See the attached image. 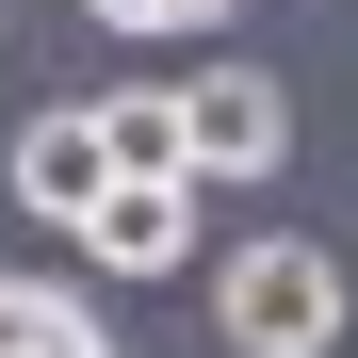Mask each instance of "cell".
I'll list each match as a JSON object with an SVG mask.
<instances>
[{"instance_id": "1", "label": "cell", "mask_w": 358, "mask_h": 358, "mask_svg": "<svg viewBox=\"0 0 358 358\" xmlns=\"http://www.w3.org/2000/svg\"><path fill=\"white\" fill-rule=\"evenodd\" d=\"M212 326H228V358H326L358 326V293H342V261L310 228H261V245L212 261Z\"/></svg>"}, {"instance_id": "2", "label": "cell", "mask_w": 358, "mask_h": 358, "mask_svg": "<svg viewBox=\"0 0 358 358\" xmlns=\"http://www.w3.org/2000/svg\"><path fill=\"white\" fill-rule=\"evenodd\" d=\"M196 212H212V179H114L82 212V261L98 277H179L196 261Z\"/></svg>"}, {"instance_id": "3", "label": "cell", "mask_w": 358, "mask_h": 358, "mask_svg": "<svg viewBox=\"0 0 358 358\" xmlns=\"http://www.w3.org/2000/svg\"><path fill=\"white\" fill-rule=\"evenodd\" d=\"M0 179H17V212H49V228H82V212L114 196V131H98V98H66V114H33V131L0 147Z\"/></svg>"}, {"instance_id": "4", "label": "cell", "mask_w": 358, "mask_h": 358, "mask_svg": "<svg viewBox=\"0 0 358 358\" xmlns=\"http://www.w3.org/2000/svg\"><path fill=\"white\" fill-rule=\"evenodd\" d=\"M179 114H196V179H277V147H293V98L261 66H196Z\"/></svg>"}, {"instance_id": "5", "label": "cell", "mask_w": 358, "mask_h": 358, "mask_svg": "<svg viewBox=\"0 0 358 358\" xmlns=\"http://www.w3.org/2000/svg\"><path fill=\"white\" fill-rule=\"evenodd\" d=\"M98 131H114V179H196V114H179V82H114Z\"/></svg>"}, {"instance_id": "6", "label": "cell", "mask_w": 358, "mask_h": 358, "mask_svg": "<svg viewBox=\"0 0 358 358\" xmlns=\"http://www.w3.org/2000/svg\"><path fill=\"white\" fill-rule=\"evenodd\" d=\"M0 358H98V310L66 277H0Z\"/></svg>"}, {"instance_id": "7", "label": "cell", "mask_w": 358, "mask_h": 358, "mask_svg": "<svg viewBox=\"0 0 358 358\" xmlns=\"http://www.w3.org/2000/svg\"><path fill=\"white\" fill-rule=\"evenodd\" d=\"M82 17H98V33H131V49H147V33H212V17H228V0H82Z\"/></svg>"}, {"instance_id": "8", "label": "cell", "mask_w": 358, "mask_h": 358, "mask_svg": "<svg viewBox=\"0 0 358 358\" xmlns=\"http://www.w3.org/2000/svg\"><path fill=\"white\" fill-rule=\"evenodd\" d=\"M98 358H114V342H98Z\"/></svg>"}]
</instances>
